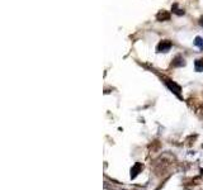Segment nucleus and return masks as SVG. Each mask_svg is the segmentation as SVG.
I'll return each mask as SVG.
<instances>
[{
  "instance_id": "obj_3",
  "label": "nucleus",
  "mask_w": 203,
  "mask_h": 190,
  "mask_svg": "<svg viewBox=\"0 0 203 190\" xmlns=\"http://www.w3.org/2000/svg\"><path fill=\"white\" fill-rule=\"evenodd\" d=\"M156 19L159 22H167L170 19V13L167 12V10H160L157 14H156Z\"/></svg>"
},
{
  "instance_id": "obj_9",
  "label": "nucleus",
  "mask_w": 203,
  "mask_h": 190,
  "mask_svg": "<svg viewBox=\"0 0 203 190\" xmlns=\"http://www.w3.org/2000/svg\"><path fill=\"white\" fill-rule=\"evenodd\" d=\"M199 24H201V27H203V15L199 18Z\"/></svg>"
},
{
  "instance_id": "obj_7",
  "label": "nucleus",
  "mask_w": 203,
  "mask_h": 190,
  "mask_svg": "<svg viewBox=\"0 0 203 190\" xmlns=\"http://www.w3.org/2000/svg\"><path fill=\"white\" fill-rule=\"evenodd\" d=\"M194 67H196V71L202 72V71H203V59H198V60H196V62H194Z\"/></svg>"
},
{
  "instance_id": "obj_1",
  "label": "nucleus",
  "mask_w": 203,
  "mask_h": 190,
  "mask_svg": "<svg viewBox=\"0 0 203 190\" xmlns=\"http://www.w3.org/2000/svg\"><path fill=\"white\" fill-rule=\"evenodd\" d=\"M164 83H165V85H167L168 88H169V90L170 91H173L178 98H180V91H181V88L176 84V83H174V81H172V80H169V79H165L164 78Z\"/></svg>"
},
{
  "instance_id": "obj_5",
  "label": "nucleus",
  "mask_w": 203,
  "mask_h": 190,
  "mask_svg": "<svg viewBox=\"0 0 203 190\" xmlns=\"http://www.w3.org/2000/svg\"><path fill=\"white\" fill-rule=\"evenodd\" d=\"M141 170H142V165L137 162V164H136V165H135V166L131 169V178H132V179H135V178H136V176L140 174V171H141Z\"/></svg>"
},
{
  "instance_id": "obj_6",
  "label": "nucleus",
  "mask_w": 203,
  "mask_h": 190,
  "mask_svg": "<svg viewBox=\"0 0 203 190\" xmlns=\"http://www.w3.org/2000/svg\"><path fill=\"white\" fill-rule=\"evenodd\" d=\"M172 10H173V13L174 14H176V15H184V12L181 8H179V5L178 4H173V7H172Z\"/></svg>"
},
{
  "instance_id": "obj_8",
  "label": "nucleus",
  "mask_w": 203,
  "mask_h": 190,
  "mask_svg": "<svg viewBox=\"0 0 203 190\" xmlns=\"http://www.w3.org/2000/svg\"><path fill=\"white\" fill-rule=\"evenodd\" d=\"M193 43H194V46H197L201 51H203V38H202V37H196Z\"/></svg>"
},
{
  "instance_id": "obj_4",
  "label": "nucleus",
  "mask_w": 203,
  "mask_h": 190,
  "mask_svg": "<svg viewBox=\"0 0 203 190\" xmlns=\"http://www.w3.org/2000/svg\"><path fill=\"white\" fill-rule=\"evenodd\" d=\"M184 65H186V61H184L183 56L178 55V56H175L174 59H173V62H172V66H173V67H181V66H184Z\"/></svg>"
},
{
  "instance_id": "obj_2",
  "label": "nucleus",
  "mask_w": 203,
  "mask_h": 190,
  "mask_svg": "<svg viewBox=\"0 0 203 190\" xmlns=\"http://www.w3.org/2000/svg\"><path fill=\"white\" fill-rule=\"evenodd\" d=\"M170 48H172V42L169 40H162V41H160L159 45H157V47H156L157 52H168Z\"/></svg>"
}]
</instances>
